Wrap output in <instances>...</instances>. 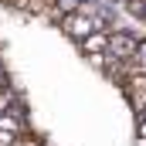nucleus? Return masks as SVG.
I'll return each instance as SVG.
<instances>
[{
    "label": "nucleus",
    "mask_w": 146,
    "mask_h": 146,
    "mask_svg": "<svg viewBox=\"0 0 146 146\" xmlns=\"http://www.w3.org/2000/svg\"><path fill=\"white\" fill-rule=\"evenodd\" d=\"M112 61H115V58H109V54H88V65H92V68H99V72H109Z\"/></svg>",
    "instance_id": "8"
},
{
    "label": "nucleus",
    "mask_w": 146,
    "mask_h": 146,
    "mask_svg": "<svg viewBox=\"0 0 146 146\" xmlns=\"http://www.w3.org/2000/svg\"><path fill=\"white\" fill-rule=\"evenodd\" d=\"M112 3H119V0H112Z\"/></svg>",
    "instance_id": "14"
},
{
    "label": "nucleus",
    "mask_w": 146,
    "mask_h": 146,
    "mask_svg": "<svg viewBox=\"0 0 146 146\" xmlns=\"http://www.w3.org/2000/svg\"><path fill=\"white\" fill-rule=\"evenodd\" d=\"M136 109H139V119H146V99H139V106H136Z\"/></svg>",
    "instance_id": "11"
},
{
    "label": "nucleus",
    "mask_w": 146,
    "mask_h": 146,
    "mask_svg": "<svg viewBox=\"0 0 146 146\" xmlns=\"http://www.w3.org/2000/svg\"><path fill=\"white\" fill-rule=\"evenodd\" d=\"M17 102H24V99H21V92H17V88H10V85H3V88H0V112H10Z\"/></svg>",
    "instance_id": "6"
},
{
    "label": "nucleus",
    "mask_w": 146,
    "mask_h": 146,
    "mask_svg": "<svg viewBox=\"0 0 146 146\" xmlns=\"http://www.w3.org/2000/svg\"><path fill=\"white\" fill-rule=\"evenodd\" d=\"M129 61L136 65V72H146V37H139V44H136V51H133Z\"/></svg>",
    "instance_id": "7"
},
{
    "label": "nucleus",
    "mask_w": 146,
    "mask_h": 146,
    "mask_svg": "<svg viewBox=\"0 0 146 146\" xmlns=\"http://www.w3.org/2000/svg\"><path fill=\"white\" fill-rule=\"evenodd\" d=\"M0 3H7V0H0Z\"/></svg>",
    "instance_id": "15"
},
{
    "label": "nucleus",
    "mask_w": 146,
    "mask_h": 146,
    "mask_svg": "<svg viewBox=\"0 0 146 146\" xmlns=\"http://www.w3.org/2000/svg\"><path fill=\"white\" fill-rule=\"evenodd\" d=\"M27 3H31V14H44L51 7V0H27Z\"/></svg>",
    "instance_id": "9"
},
{
    "label": "nucleus",
    "mask_w": 146,
    "mask_h": 146,
    "mask_svg": "<svg viewBox=\"0 0 146 146\" xmlns=\"http://www.w3.org/2000/svg\"><path fill=\"white\" fill-rule=\"evenodd\" d=\"M82 3H85V0H51V7H48L44 14H48L54 24H58L61 17H68V14H78V10H82Z\"/></svg>",
    "instance_id": "4"
},
{
    "label": "nucleus",
    "mask_w": 146,
    "mask_h": 146,
    "mask_svg": "<svg viewBox=\"0 0 146 146\" xmlns=\"http://www.w3.org/2000/svg\"><path fill=\"white\" fill-rule=\"evenodd\" d=\"M27 126H24V119H17V115H10V112H0V133H10V136H21Z\"/></svg>",
    "instance_id": "5"
},
{
    "label": "nucleus",
    "mask_w": 146,
    "mask_h": 146,
    "mask_svg": "<svg viewBox=\"0 0 146 146\" xmlns=\"http://www.w3.org/2000/svg\"><path fill=\"white\" fill-rule=\"evenodd\" d=\"M106 44H109V31H92L88 37L78 41V51L88 58V54H106Z\"/></svg>",
    "instance_id": "3"
},
{
    "label": "nucleus",
    "mask_w": 146,
    "mask_h": 146,
    "mask_svg": "<svg viewBox=\"0 0 146 146\" xmlns=\"http://www.w3.org/2000/svg\"><path fill=\"white\" fill-rule=\"evenodd\" d=\"M58 24H61V31L72 37V41H82V37H88L92 31H102V27H99L88 14H82V10H78V14H68V17H61Z\"/></svg>",
    "instance_id": "2"
},
{
    "label": "nucleus",
    "mask_w": 146,
    "mask_h": 146,
    "mask_svg": "<svg viewBox=\"0 0 146 146\" xmlns=\"http://www.w3.org/2000/svg\"><path fill=\"white\" fill-rule=\"evenodd\" d=\"M136 44H139V34H133V31H109V44H106V54L115 58V61H129L133 58V51H136Z\"/></svg>",
    "instance_id": "1"
},
{
    "label": "nucleus",
    "mask_w": 146,
    "mask_h": 146,
    "mask_svg": "<svg viewBox=\"0 0 146 146\" xmlns=\"http://www.w3.org/2000/svg\"><path fill=\"white\" fill-rule=\"evenodd\" d=\"M0 78H3V61H0Z\"/></svg>",
    "instance_id": "12"
},
{
    "label": "nucleus",
    "mask_w": 146,
    "mask_h": 146,
    "mask_svg": "<svg viewBox=\"0 0 146 146\" xmlns=\"http://www.w3.org/2000/svg\"><path fill=\"white\" fill-rule=\"evenodd\" d=\"M0 88H3V78H0Z\"/></svg>",
    "instance_id": "13"
},
{
    "label": "nucleus",
    "mask_w": 146,
    "mask_h": 146,
    "mask_svg": "<svg viewBox=\"0 0 146 146\" xmlns=\"http://www.w3.org/2000/svg\"><path fill=\"white\" fill-rule=\"evenodd\" d=\"M136 136H139V143H146V119L136 122Z\"/></svg>",
    "instance_id": "10"
}]
</instances>
